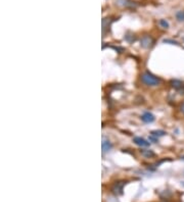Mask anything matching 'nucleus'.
Masks as SVG:
<instances>
[{
	"label": "nucleus",
	"mask_w": 184,
	"mask_h": 202,
	"mask_svg": "<svg viewBox=\"0 0 184 202\" xmlns=\"http://www.w3.org/2000/svg\"><path fill=\"white\" fill-rule=\"evenodd\" d=\"M141 80L145 85L151 86V87H153V86H158L161 83V80H159V78H157L155 76H153V74H150L148 72H145L144 74H142Z\"/></svg>",
	"instance_id": "nucleus-1"
},
{
	"label": "nucleus",
	"mask_w": 184,
	"mask_h": 202,
	"mask_svg": "<svg viewBox=\"0 0 184 202\" xmlns=\"http://www.w3.org/2000/svg\"><path fill=\"white\" fill-rule=\"evenodd\" d=\"M140 44H141V46L143 48H145V49H149L151 48L154 45V40L151 38L150 36H143L141 40H140Z\"/></svg>",
	"instance_id": "nucleus-2"
},
{
	"label": "nucleus",
	"mask_w": 184,
	"mask_h": 202,
	"mask_svg": "<svg viewBox=\"0 0 184 202\" xmlns=\"http://www.w3.org/2000/svg\"><path fill=\"white\" fill-rule=\"evenodd\" d=\"M125 186V182H118L114 184V186L113 187V191L116 195H122L123 194V189Z\"/></svg>",
	"instance_id": "nucleus-3"
},
{
	"label": "nucleus",
	"mask_w": 184,
	"mask_h": 202,
	"mask_svg": "<svg viewBox=\"0 0 184 202\" xmlns=\"http://www.w3.org/2000/svg\"><path fill=\"white\" fill-rule=\"evenodd\" d=\"M133 142L136 144V145L140 146V147H148L149 146V142L146 141L145 139H143L141 137H134Z\"/></svg>",
	"instance_id": "nucleus-4"
},
{
	"label": "nucleus",
	"mask_w": 184,
	"mask_h": 202,
	"mask_svg": "<svg viewBox=\"0 0 184 202\" xmlns=\"http://www.w3.org/2000/svg\"><path fill=\"white\" fill-rule=\"evenodd\" d=\"M141 119L146 123H150L154 122V115L153 113H150V112H144L142 114Z\"/></svg>",
	"instance_id": "nucleus-5"
},
{
	"label": "nucleus",
	"mask_w": 184,
	"mask_h": 202,
	"mask_svg": "<svg viewBox=\"0 0 184 202\" xmlns=\"http://www.w3.org/2000/svg\"><path fill=\"white\" fill-rule=\"evenodd\" d=\"M116 4L122 7H132L134 6V2L131 0H116Z\"/></svg>",
	"instance_id": "nucleus-6"
},
{
	"label": "nucleus",
	"mask_w": 184,
	"mask_h": 202,
	"mask_svg": "<svg viewBox=\"0 0 184 202\" xmlns=\"http://www.w3.org/2000/svg\"><path fill=\"white\" fill-rule=\"evenodd\" d=\"M101 147H102V152L104 153V152H108V151H109L110 149H112L113 145H112V143L109 141V140L103 139V140H102Z\"/></svg>",
	"instance_id": "nucleus-7"
},
{
	"label": "nucleus",
	"mask_w": 184,
	"mask_h": 202,
	"mask_svg": "<svg viewBox=\"0 0 184 202\" xmlns=\"http://www.w3.org/2000/svg\"><path fill=\"white\" fill-rule=\"evenodd\" d=\"M171 85H172V87H173L174 89H181L183 87V83L180 80H172L171 81Z\"/></svg>",
	"instance_id": "nucleus-8"
},
{
	"label": "nucleus",
	"mask_w": 184,
	"mask_h": 202,
	"mask_svg": "<svg viewBox=\"0 0 184 202\" xmlns=\"http://www.w3.org/2000/svg\"><path fill=\"white\" fill-rule=\"evenodd\" d=\"M166 135V132L165 131H162V130H155L151 132V136L155 138H159V137H163V136Z\"/></svg>",
	"instance_id": "nucleus-9"
},
{
	"label": "nucleus",
	"mask_w": 184,
	"mask_h": 202,
	"mask_svg": "<svg viewBox=\"0 0 184 202\" xmlns=\"http://www.w3.org/2000/svg\"><path fill=\"white\" fill-rule=\"evenodd\" d=\"M141 154L144 156V157H147V158H149V157H153V156H154V153L151 150H142L141 151Z\"/></svg>",
	"instance_id": "nucleus-10"
},
{
	"label": "nucleus",
	"mask_w": 184,
	"mask_h": 202,
	"mask_svg": "<svg viewBox=\"0 0 184 202\" xmlns=\"http://www.w3.org/2000/svg\"><path fill=\"white\" fill-rule=\"evenodd\" d=\"M176 19H177L179 22H183L184 20V11H178L176 14Z\"/></svg>",
	"instance_id": "nucleus-11"
},
{
	"label": "nucleus",
	"mask_w": 184,
	"mask_h": 202,
	"mask_svg": "<svg viewBox=\"0 0 184 202\" xmlns=\"http://www.w3.org/2000/svg\"><path fill=\"white\" fill-rule=\"evenodd\" d=\"M159 26H161L162 28H165V29L169 28V23H168L166 19H161L159 22Z\"/></svg>",
	"instance_id": "nucleus-12"
},
{
	"label": "nucleus",
	"mask_w": 184,
	"mask_h": 202,
	"mask_svg": "<svg viewBox=\"0 0 184 202\" xmlns=\"http://www.w3.org/2000/svg\"><path fill=\"white\" fill-rule=\"evenodd\" d=\"M164 43H170V44H173V45H179L178 42H176V41H174V40H169V39L164 40Z\"/></svg>",
	"instance_id": "nucleus-13"
},
{
	"label": "nucleus",
	"mask_w": 184,
	"mask_h": 202,
	"mask_svg": "<svg viewBox=\"0 0 184 202\" xmlns=\"http://www.w3.org/2000/svg\"><path fill=\"white\" fill-rule=\"evenodd\" d=\"M181 110H182V112L184 113V104H182V106H181Z\"/></svg>",
	"instance_id": "nucleus-14"
},
{
	"label": "nucleus",
	"mask_w": 184,
	"mask_h": 202,
	"mask_svg": "<svg viewBox=\"0 0 184 202\" xmlns=\"http://www.w3.org/2000/svg\"><path fill=\"white\" fill-rule=\"evenodd\" d=\"M181 159H182V160H184V155H183V156H181Z\"/></svg>",
	"instance_id": "nucleus-15"
}]
</instances>
